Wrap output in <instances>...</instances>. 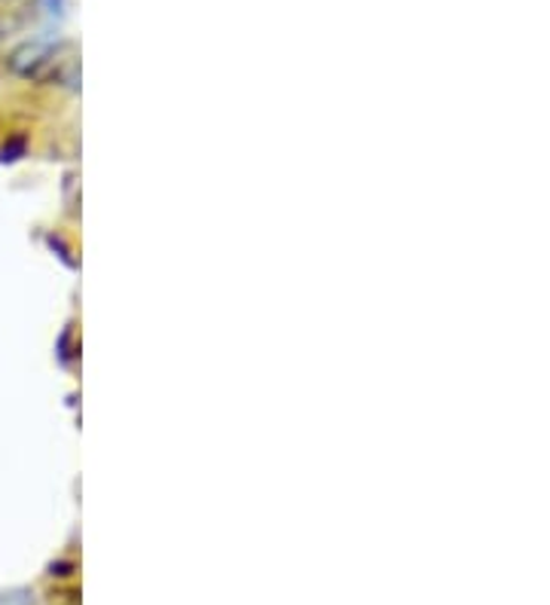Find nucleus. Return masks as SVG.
I'll return each mask as SVG.
<instances>
[{"label": "nucleus", "mask_w": 550, "mask_h": 605, "mask_svg": "<svg viewBox=\"0 0 550 605\" xmlns=\"http://www.w3.org/2000/svg\"><path fill=\"white\" fill-rule=\"evenodd\" d=\"M0 605H34V593L28 591L0 593Z\"/></svg>", "instance_id": "f257e3e1"}]
</instances>
